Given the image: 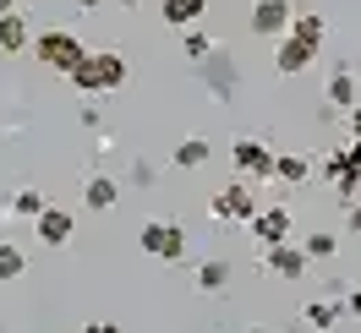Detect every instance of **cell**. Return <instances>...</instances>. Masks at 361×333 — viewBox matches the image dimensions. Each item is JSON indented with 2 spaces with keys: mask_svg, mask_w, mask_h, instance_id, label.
Segmentation results:
<instances>
[{
  "mask_svg": "<svg viewBox=\"0 0 361 333\" xmlns=\"http://www.w3.org/2000/svg\"><path fill=\"white\" fill-rule=\"evenodd\" d=\"M345 230H350V235H361V197L345 202Z\"/></svg>",
  "mask_w": 361,
  "mask_h": 333,
  "instance_id": "cb8c5ba5",
  "label": "cell"
},
{
  "mask_svg": "<svg viewBox=\"0 0 361 333\" xmlns=\"http://www.w3.org/2000/svg\"><path fill=\"white\" fill-rule=\"evenodd\" d=\"M121 6H126V11H137V6H142V0H121Z\"/></svg>",
  "mask_w": 361,
  "mask_h": 333,
  "instance_id": "4dcf8cb0",
  "label": "cell"
},
{
  "mask_svg": "<svg viewBox=\"0 0 361 333\" xmlns=\"http://www.w3.org/2000/svg\"><path fill=\"white\" fill-rule=\"evenodd\" d=\"M33 55H39L49 71L71 77V71H77V66H82V61L93 55V49L82 44V39L71 33V27H49V33H39V39H33Z\"/></svg>",
  "mask_w": 361,
  "mask_h": 333,
  "instance_id": "7a4b0ae2",
  "label": "cell"
},
{
  "mask_svg": "<svg viewBox=\"0 0 361 333\" xmlns=\"http://www.w3.org/2000/svg\"><path fill=\"white\" fill-rule=\"evenodd\" d=\"M274 180H279V186H307V180H312V158L307 153H279L274 158Z\"/></svg>",
  "mask_w": 361,
  "mask_h": 333,
  "instance_id": "9a60e30c",
  "label": "cell"
},
{
  "mask_svg": "<svg viewBox=\"0 0 361 333\" xmlns=\"http://www.w3.org/2000/svg\"><path fill=\"white\" fill-rule=\"evenodd\" d=\"M82 333H121V328H115V322H88Z\"/></svg>",
  "mask_w": 361,
  "mask_h": 333,
  "instance_id": "4316f807",
  "label": "cell"
},
{
  "mask_svg": "<svg viewBox=\"0 0 361 333\" xmlns=\"http://www.w3.org/2000/svg\"><path fill=\"white\" fill-rule=\"evenodd\" d=\"M329 104H339L345 115L361 104V88H356V71H350V66H339L334 77H329Z\"/></svg>",
  "mask_w": 361,
  "mask_h": 333,
  "instance_id": "5bb4252c",
  "label": "cell"
},
{
  "mask_svg": "<svg viewBox=\"0 0 361 333\" xmlns=\"http://www.w3.org/2000/svg\"><path fill=\"white\" fill-rule=\"evenodd\" d=\"M339 317H345V301H307V322L312 328H334Z\"/></svg>",
  "mask_w": 361,
  "mask_h": 333,
  "instance_id": "d6986e66",
  "label": "cell"
},
{
  "mask_svg": "<svg viewBox=\"0 0 361 333\" xmlns=\"http://www.w3.org/2000/svg\"><path fill=\"white\" fill-rule=\"evenodd\" d=\"M180 49H186V61H214V39H208L203 27H186V33H180Z\"/></svg>",
  "mask_w": 361,
  "mask_h": 333,
  "instance_id": "ffe728a7",
  "label": "cell"
},
{
  "mask_svg": "<svg viewBox=\"0 0 361 333\" xmlns=\"http://www.w3.org/2000/svg\"><path fill=\"white\" fill-rule=\"evenodd\" d=\"M345 153H350V158H356V164H361V142H350V148H345Z\"/></svg>",
  "mask_w": 361,
  "mask_h": 333,
  "instance_id": "f1b7e54d",
  "label": "cell"
},
{
  "mask_svg": "<svg viewBox=\"0 0 361 333\" xmlns=\"http://www.w3.org/2000/svg\"><path fill=\"white\" fill-rule=\"evenodd\" d=\"M115 202H121V186H115L110 175H88V186H82V208H88V213H110Z\"/></svg>",
  "mask_w": 361,
  "mask_h": 333,
  "instance_id": "8fae6325",
  "label": "cell"
},
{
  "mask_svg": "<svg viewBox=\"0 0 361 333\" xmlns=\"http://www.w3.org/2000/svg\"><path fill=\"white\" fill-rule=\"evenodd\" d=\"M312 61H317V44L295 39V33H285V39L274 44V66H279V77H301Z\"/></svg>",
  "mask_w": 361,
  "mask_h": 333,
  "instance_id": "9c48e42d",
  "label": "cell"
},
{
  "mask_svg": "<svg viewBox=\"0 0 361 333\" xmlns=\"http://www.w3.org/2000/svg\"><path fill=\"white\" fill-rule=\"evenodd\" d=\"M11 11H23V0H0V17H11Z\"/></svg>",
  "mask_w": 361,
  "mask_h": 333,
  "instance_id": "83f0119b",
  "label": "cell"
},
{
  "mask_svg": "<svg viewBox=\"0 0 361 333\" xmlns=\"http://www.w3.org/2000/svg\"><path fill=\"white\" fill-rule=\"evenodd\" d=\"M274 148L269 142H257V137H241L235 148H230V164H235V175L241 180H274Z\"/></svg>",
  "mask_w": 361,
  "mask_h": 333,
  "instance_id": "5b68a950",
  "label": "cell"
},
{
  "mask_svg": "<svg viewBox=\"0 0 361 333\" xmlns=\"http://www.w3.org/2000/svg\"><path fill=\"white\" fill-rule=\"evenodd\" d=\"M350 71H356V77H361V49H356V55H350Z\"/></svg>",
  "mask_w": 361,
  "mask_h": 333,
  "instance_id": "f546056e",
  "label": "cell"
},
{
  "mask_svg": "<svg viewBox=\"0 0 361 333\" xmlns=\"http://www.w3.org/2000/svg\"><path fill=\"white\" fill-rule=\"evenodd\" d=\"M252 333H279V328H263V322H257V328H252Z\"/></svg>",
  "mask_w": 361,
  "mask_h": 333,
  "instance_id": "1f68e13d",
  "label": "cell"
},
{
  "mask_svg": "<svg viewBox=\"0 0 361 333\" xmlns=\"http://www.w3.org/2000/svg\"><path fill=\"white\" fill-rule=\"evenodd\" d=\"M290 23H295V6H290V0H257L252 17H247L252 33H257V39H274V44L290 33Z\"/></svg>",
  "mask_w": 361,
  "mask_h": 333,
  "instance_id": "8992f818",
  "label": "cell"
},
{
  "mask_svg": "<svg viewBox=\"0 0 361 333\" xmlns=\"http://www.w3.org/2000/svg\"><path fill=\"white\" fill-rule=\"evenodd\" d=\"M126 82V55L121 49H93L82 66L71 71V88L77 93H115Z\"/></svg>",
  "mask_w": 361,
  "mask_h": 333,
  "instance_id": "6da1fadb",
  "label": "cell"
},
{
  "mask_svg": "<svg viewBox=\"0 0 361 333\" xmlns=\"http://www.w3.org/2000/svg\"><path fill=\"white\" fill-rule=\"evenodd\" d=\"M77 6H99V0H77Z\"/></svg>",
  "mask_w": 361,
  "mask_h": 333,
  "instance_id": "d6a6232c",
  "label": "cell"
},
{
  "mask_svg": "<svg viewBox=\"0 0 361 333\" xmlns=\"http://www.w3.org/2000/svg\"><path fill=\"white\" fill-rule=\"evenodd\" d=\"M192 279H197V289H203V295H219V289L230 284V263H225V257H208V263H197V273H192Z\"/></svg>",
  "mask_w": 361,
  "mask_h": 333,
  "instance_id": "2e32d148",
  "label": "cell"
},
{
  "mask_svg": "<svg viewBox=\"0 0 361 333\" xmlns=\"http://www.w3.org/2000/svg\"><path fill=\"white\" fill-rule=\"evenodd\" d=\"M176 164H180V170H197V164H208V142H203V137H186V142L176 148Z\"/></svg>",
  "mask_w": 361,
  "mask_h": 333,
  "instance_id": "44dd1931",
  "label": "cell"
},
{
  "mask_svg": "<svg viewBox=\"0 0 361 333\" xmlns=\"http://www.w3.org/2000/svg\"><path fill=\"white\" fill-rule=\"evenodd\" d=\"M11 208H17V213H23V219H39V213H44L49 202H44V191H33V186H23V191H17V197H11Z\"/></svg>",
  "mask_w": 361,
  "mask_h": 333,
  "instance_id": "603a6c76",
  "label": "cell"
},
{
  "mask_svg": "<svg viewBox=\"0 0 361 333\" xmlns=\"http://www.w3.org/2000/svg\"><path fill=\"white\" fill-rule=\"evenodd\" d=\"M290 230H295V213L285 208V202H274V208H263V213L252 219V235H257L263 251H269V246H285V241H290Z\"/></svg>",
  "mask_w": 361,
  "mask_h": 333,
  "instance_id": "52a82bcc",
  "label": "cell"
},
{
  "mask_svg": "<svg viewBox=\"0 0 361 333\" xmlns=\"http://www.w3.org/2000/svg\"><path fill=\"white\" fill-rule=\"evenodd\" d=\"M301 251H307L312 263H329V257L339 251V235H323V230H317V235H307V241H301Z\"/></svg>",
  "mask_w": 361,
  "mask_h": 333,
  "instance_id": "7402d4cb",
  "label": "cell"
},
{
  "mask_svg": "<svg viewBox=\"0 0 361 333\" xmlns=\"http://www.w3.org/2000/svg\"><path fill=\"white\" fill-rule=\"evenodd\" d=\"M23 273H27V251L17 241H0V279L11 284V279H23Z\"/></svg>",
  "mask_w": 361,
  "mask_h": 333,
  "instance_id": "ac0fdd59",
  "label": "cell"
},
{
  "mask_svg": "<svg viewBox=\"0 0 361 333\" xmlns=\"http://www.w3.org/2000/svg\"><path fill=\"white\" fill-rule=\"evenodd\" d=\"M290 33H295V39H307V44H317V49H323V39H329V23H323L317 11H295Z\"/></svg>",
  "mask_w": 361,
  "mask_h": 333,
  "instance_id": "e0dca14e",
  "label": "cell"
},
{
  "mask_svg": "<svg viewBox=\"0 0 361 333\" xmlns=\"http://www.w3.org/2000/svg\"><path fill=\"white\" fill-rule=\"evenodd\" d=\"M263 268H269L274 279H285V284H295V279H307V268H312V257H307V251H301V246H269V251H263Z\"/></svg>",
  "mask_w": 361,
  "mask_h": 333,
  "instance_id": "ba28073f",
  "label": "cell"
},
{
  "mask_svg": "<svg viewBox=\"0 0 361 333\" xmlns=\"http://www.w3.org/2000/svg\"><path fill=\"white\" fill-rule=\"evenodd\" d=\"M350 137H356V142H361V104H356V110H350Z\"/></svg>",
  "mask_w": 361,
  "mask_h": 333,
  "instance_id": "484cf974",
  "label": "cell"
},
{
  "mask_svg": "<svg viewBox=\"0 0 361 333\" xmlns=\"http://www.w3.org/2000/svg\"><path fill=\"white\" fill-rule=\"evenodd\" d=\"M208 213H214L219 224H230V219H235V224H252L257 213H263V208H257V191H252V180H230L225 191H214Z\"/></svg>",
  "mask_w": 361,
  "mask_h": 333,
  "instance_id": "277c9868",
  "label": "cell"
},
{
  "mask_svg": "<svg viewBox=\"0 0 361 333\" xmlns=\"http://www.w3.org/2000/svg\"><path fill=\"white\" fill-rule=\"evenodd\" d=\"M137 246L148 257H159V263H186V230L170 224V219H148L137 230Z\"/></svg>",
  "mask_w": 361,
  "mask_h": 333,
  "instance_id": "3957f363",
  "label": "cell"
},
{
  "mask_svg": "<svg viewBox=\"0 0 361 333\" xmlns=\"http://www.w3.org/2000/svg\"><path fill=\"white\" fill-rule=\"evenodd\" d=\"M203 11H208V0H159V17H164L170 27H180V33H186V27H197Z\"/></svg>",
  "mask_w": 361,
  "mask_h": 333,
  "instance_id": "7c38bea8",
  "label": "cell"
},
{
  "mask_svg": "<svg viewBox=\"0 0 361 333\" xmlns=\"http://www.w3.org/2000/svg\"><path fill=\"white\" fill-rule=\"evenodd\" d=\"M33 224H39V241H44V246H66L71 230H77V219H71L66 208H44Z\"/></svg>",
  "mask_w": 361,
  "mask_h": 333,
  "instance_id": "30bf717a",
  "label": "cell"
},
{
  "mask_svg": "<svg viewBox=\"0 0 361 333\" xmlns=\"http://www.w3.org/2000/svg\"><path fill=\"white\" fill-rule=\"evenodd\" d=\"M345 311H350V317H361V289H350V295H345Z\"/></svg>",
  "mask_w": 361,
  "mask_h": 333,
  "instance_id": "d4e9b609",
  "label": "cell"
},
{
  "mask_svg": "<svg viewBox=\"0 0 361 333\" xmlns=\"http://www.w3.org/2000/svg\"><path fill=\"white\" fill-rule=\"evenodd\" d=\"M27 44H33V33H27V17H23V11L0 17V55H23Z\"/></svg>",
  "mask_w": 361,
  "mask_h": 333,
  "instance_id": "4fadbf2b",
  "label": "cell"
}]
</instances>
